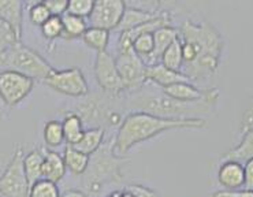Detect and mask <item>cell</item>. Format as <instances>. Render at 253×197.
<instances>
[{"mask_svg": "<svg viewBox=\"0 0 253 197\" xmlns=\"http://www.w3.org/2000/svg\"><path fill=\"white\" fill-rule=\"evenodd\" d=\"M179 32L182 42V73L192 82H204L219 70L224 51V39L211 22L186 19Z\"/></svg>", "mask_w": 253, "mask_h": 197, "instance_id": "cell-1", "label": "cell"}, {"mask_svg": "<svg viewBox=\"0 0 253 197\" xmlns=\"http://www.w3.org/2000/svg\"><path fill=\"white\" fill-rule=\"evenodd\" d=\"M218 88L206 89V95L196 102H179L171 99L156 85L147 82L141 89L133 93H124L121 100L125 102V107L133 111H141L160 117V118H201V114H211L218 107Z\"/></svg>", "mask_w": 253, "mask_h": 197, "instance_id": "cell-2", "label": "cell"}, {"mask_svg": "<svg viewBox=\"0 0 253 197\" xmlns=\"http://www.w3.org/2000/svg\"><path fill=\"white\" fill-rule=\"evenodd\" d=\"M204 118H160L141 111H131L125 115L122 123L112 138V151L118 156H126L131 148L142 144L162 133L177 129H206Z\"/></svg>", "mask_w": 253, "mask_h": 197, "instance_id": "cell-3", "label": "cell"}, {"mask_svg": "<svg viewBox=\"0 0 253 197\" xmlns=\"http://www.w3.org/2000/svg\"><path fill=\"white\" fill-rule=\"evenodd\" d=\"M129 161L126 156H118L112 151V140L104 143L90 155L89 166L83 174V186L86 196L99 195L108 184L124 179V166Z\"/></svg>", "mask_w": 253, "mask_h": 197, "instance_id": "cell-4", "label": "cell"}, {"mask_svg": "<svg viewBox=\"0 0 253 197\" xmlns=\"http://www.w3.org/2000/svg\"><path fill=\"white\" fill-rule=\"evenodd\" d=\"M3 67L8 69V70L22 73L32 79H42V81L53 70L52 66L49 65L37 51L25 45L21 41L18 42L17 45L10 51V54L7 55Z\"/></svg>", "mask_w": 253, "mask_h": 197, "instance_id": "cell-5", "label": "cell"}, {"mask_svg": "<svg viewBox=\"0 0 253 197\" xmlns=\"http://www.w3.org/2000/svg\"><path fill=\"white\" fill-rule=\"evenodd\" d=\"M24 148L15 145L6 170L0 177V192L3 197H29L30 185L24 168Z\"/></svg>", "mask_w": 253, "mask_h": 197, "instance_id": "cell-6", "label": "cell"}, {"mask_svg": "<svg viewBox=\"0 0 253 197\" xmlns=\"http://www.w3.org/2000/svg\"><path fill=\"white\" fill-rule=\"evenodd\" d=\"M121 97V96H119ZM117 96L111 95H86L83 97V100L77 104L76 113L81 119L84 120V125L88 123L90 127H103V125H108L110 117L112 113L118 111L112 106V102L117 100Z\"/></svg>", "mask_w": 253, "mask_h": 197, "instance_id": "cell-7", "label": "cell"}, {"mask_svg": "<svg viewBox=\"0 0 253 197\" xmlns=\"http://www.w3.org/2000/svg\"><path fill=\"white\" fill-rule=\"evenodd\" d=\"M44 82L55 92L70 97H85L89 95V85L86 77L80 67H70L65 70L53 69Z\"/></svg>", "mask_w": 253, "mask_h": 197, "instance_id": "cell-8", "label": "cell"}, {"mask_svg": "<svg viewBox=\"0 0 253 197\" xmlns=\"http://www.w3.org/2000/svg\"><path fill=\"white\" fill-rule=\"evenodd\" d=\"M93 73L100 89L107 95L119 97L126 92L124 81H122V78H121L118 73V69H117L115 56H112L108 51L96 54L93 63Z\"/></svg>", "mask_w": 253, "mask_h": 197, "instance_id": "cell-9", "label": "cell"}, {"mask_svg": "<svg viewBox=\"0 0 253 197\" xmlns=\"http://www.w3.org/2000/svg\"><path fill=\"white\" fill-rule=\"evenodd\" d=\"M35 88V79L15 70H0V97L7 107H15L24 102Z\"/></svg>", "mask_w": 253, "mask_h": 197, "instance_id": "cell-10", "label": "cell"}, {"mask_svg": "<svg viewBox=\"0 0 253 197\" xmlns=\"http://www.w3.org/2000/svg\"><path fill=\"white\" fill-rule=\"evenodd\" d=\"M117 69L124 81L125 93H133L147 84V65L134 51L122 52L115 56Z\"/></svg>", "mask_w": 253, "mask_h": 197, "instance_id": "cell-11", "label": "cell"}, {"mask_svg": "<svg viewBox=\"0 0 253 197\" xmlns=\"http://www.w3.org/2000/svg\"><path fill=\"white\" fill-rule=\"evenodd\" d=\"M127 4L124 0H97L94 1L92 14L89 15V24L92 28H100L108 32L118 28Z\"/></svg>", "mask_w": 253, "mask_h": 197, "instance_id": "cell-12", "label": "cell"}, {"mask_svg": "<svg viewBox=\"0 0 253 197\" xmlns=\"http://www.w3.org/2000/svg\"><path fill=\"white\" fill-rule=\"evenodd\" d=\"M171 25V17L169 12H160L159 15L149 22L137 26L134 29L127 30L121 33L118 37V54L122 52H127V51H133V41L138 36L141 35H147V33H155L156 30L163 28V26H170Z\"/></svg>", "mask_w": 253, "mask_h": 197, "instance_id": "cell-13", "label": "cell"}, {"mask_svg": "<svg viewBox=\"0 0 253 197\" xmlns=\"http://www.w3.org/2000/svg\"><path fill=\"white\" fill-rule=\"evenodd\" d=\"M219 185L223 191H240L245 185L244 164L236 160H226L220 164L218 171Z\"/></svg>", "mask_w": 253, "mask_h": 197, "instance_id": "cell-14", "label": "cell"}, {"mask_svg": "<svg viewBox=\"0 0 253 197\" xmlns=\"http://www.w3.org/2000/svg\"><path fill=\"white\" fill-rule=\"evenodd\" d=\"M147 81L151 84L156 85L159 88H166L178 82H190L189 78L182 72H175L167 69L162 63L148 66L147 67Z\"/></svg>", "mask_w": 253, "mask_h": 197, "instance_id": "cell-15", "label": "cell"}, {"mask_svg": "<svg viewBox=\"0 0 253 197\" xmlns=\"http://www.w3.org/2000/svg\"><path fill=\"white\" fill-rule=\"evenodd\" d=\"M153 39H155V49L153 54L148 58L144 63L148 66H153L160 63V58L167 48L170 47L172 42L179 39V32L177 28L174 26H163L158 29L153 33Z\"/></svg>", "mask_w": 253, "mask_h": 197, "instance_id": "cell-16", "label": "cell"}, {"mask_svg": "<svg viewBox=\"0 0 253 197\" xmlns=\"http://www.w3.org/2000/svg\"><path fill=\"white\" fill-rule=\"evenodd\" d=\"M0 19L10 25L21 40L24 24V3L18 0H0Z\"/></svg>", "mask_w": 253, "mask_h": 197, "instance_id": "cell-17", "label": "cell"}, {"mask_svg": "<svg viewBox=\"0 0 253 197\" xmlns=\"http://www.w3.org/2000/svg\"><path fill=\"white\" fill-rule=\"evenodd\" d=\"M44 151V166H42V178L52 181L55 184L60 182L66 175V164L63 155L59 152L42 147Z\"/></svg>", "mask_w": 253, "mask_h": 197, "instance_id": "cell-18", "label": "cell"}, {"mask_svg": "<svg viewBox=\"0 0 253 197\" xmlns=\"http://www.w3.org/2000/svg\"><path fill=\"white\" fill-rule=\"evenodd\" d=\"M160 12H153L149 11V10H142V8H138V7H126L125 10V14L121 22H119L118 28H117V32L119 35L124 33V32H127V30H131L140 26V25L145 24V22H149L155 19Z\"/></svg>", "mask_w": 253, "mask_h": 197, "instance_id": "cell-19", "label": "cell"}, {"mask_svg": "<svg viewBox=\"0 0 253 197\" xmlns=\"http://www.w3.org/2000/svg\"><path fill=\"white\" fill-rule=\"evenodd\" d=\"M104 138H106L104 127H89V129H85L81 140L73 147L85 155L90 156L104 144Z\"/></svg>", "mask_w": 253, "mask_h": 197, "instance_id": "cell-20", "label": "cell"}, {"mask_svg": "<svg viewBox=\"0 0 253 197\" xmlns=\"http://www.w3.org/2000/svg\"><path fill=\"white\" fill-rule=\"evenodd\" d=\"M162 90L167 96H170L171 99H175L179 102H196L206 95V90L197 88L192 82H178L162 88Z\"/></svg>", "mask_w": 253, "mask_h": 197, "instance_id": "cell-21", "label": "cell"}, {"mask_svg": "<svg viewBox=\"0 0 253 197\" xmlns=\"http://www.w3.org/2000/svg\"><path fill=\"white\" fill-rule=\"evenodd\" d=\"M42 166H44V151L42 148H35L24 156V168L26 178L32 186L39 179L42 178Z\"/></svg>", "mask_w": 253, "mask_h": 197, "instance_id": "cell-22", "label": "cell"}, {"mask_svg": "<svg viewBox=\"0 0 253 197\" xmlns=\"http://www.w3.org/2000/svg\"><path fill=\"white\" fill-rule=\"evenodd\" d=\"M90 156L85 155L83 152L76 150L70 144H66L63 151V160H65L66 168L74 175H83L89 166Z\"/></svg>", "mask_w": 253, "mask_h": 197, "instance_id": "cell-23", "label": "cell"}, {"mask_svg": "<svg viewBox=\"0 0 253 197\" xmlns=\"http://www.w3.org/2000/svg\"><path fill=\"white\" fill-rule=\"evenodd\" d=\"M224 160H236V161H249L253 159V130L244 131V136L240 144L234 147L233 150L226 152L222 155Z\"/></svg>", "mask_w": 253, "mask_h": 197, "instance_id": "cell-24", "label": "cell"}, {"mask_svg": "<svg viewBox=\"0 0 253 197\" xmlns=\"http://www.w3.org/2000/svg\"><path fill=\"white\" fill-rule=\"evenodd\" d=\"M63 131H65L66 143L70 145H76L85 131V125L84 120L77 115L76 113H67L63 119Z\"/></svg>", "mask_w": 253, "mask_h": 197, "instance_id": "cell-25", "label": "cell"}, {"mask_svg": "<svg viewBox=\"0 0 253 197\" xmlns=\"http://www.w3.org/2000/svg\"><path fill=\"white\" fill-rule=\"evenodd\" d=\"M81 39L89 48L94 49L96 52H104L107 51L108 42H110V32L106 29H100V28L89 26Z\"/></svg>", "mask_w": 253, "mask_h": 197, "instance_id": "cell-26", "label": "cell"}, {"mask_svg": "<svg viewBox=\"0 0 253 197\" xmlns=\"http://www.w3.org/2000/svg\"><path fill=\"white\" fill-rule=\"evenodd\" d=\"M42 137H44V143L47 145V148L52 150V148H58L60 145H63L66 143L63 123L56 119L48 120L44 125Z\"/></svg>", "mask_w": 253, "mask_h": 197, "instance_id": "cell-27", "label": "cell"}, {"mask_svg": "<svg viewBox=\"0 0 253 197\" xmlns=\"http://www.w3.org/2000/svg\"><path fill=\"white\" fill-rule=\"evenodd\" d=\"M63 21V39L66 40H73V39H78L83 37L84 33L88 29V22L85 18H80L76 15H71L69 12H66L62 17Z\"/></svg>", "mask_w": 253, "mask_h": 197, "instance_id": "cell-28", "label": "cell"}, {"mask_svg": "<svg viewBox=\"0 0 253 197\" xmlns=\"http://www.w3.org/2000/svg\"><path fill=\"white\" fill-rule=\"evenodd\" d=\"M19 41L21 40L18 39L11 26L0 19V67H3L7 55Z\"/></svg>", "mask_w": 253, "mask_h": 197, "instance_id": "cell-29", "label": "cell"}, {"mask_svg": "<svg viewBox=\"0 0 253 197\" xmlns=\"http://www.w3.org/2000/svg\"><path fill=\"white\" fill-rule=\"evenodd\" d=\"M160 63L166 66L167 69L175 70V72H182L183 59H182V42L181 39H178L171 44L170 47L166 49L162 58Z\"/></svg>", "mask_w": 253, "mask_h": 197, "instance_id": "cell-30", "label": "cell"}, {"mask_svg": "<svg viewBox=\"0 0 253 197\" xmlns=\"http://www.w3.org/2000/svg\"><path fill=\"white\" fill-rule=\"evenodd\" d=\"M29 197H60L58 184L45 178L39 179L30 186Z\"/></svg>", "mask_w": 253, "mask_h": 197, "instance_id": "cell-31", "label": "cell"}, {"mask_svg": "<svg viewBox=\"0 0 253 197\" xmlns=\"http://www.w3.org/2000/svg\"><path fill=\"white\" fill-rule=\"evenodd\" d=\"M155 49V39H153V33H147V35H141L135 39L133 41V51L138 55L144 62L153 54Z\"/></svg>", "mask_w": 253, "mask_h": 197, "instance_id": "cell-32", "label": "cell"}, {"mask_svg": "<svg viewBox=\"0 0 253 197\" xmlns=\"http://www.w3.org/2000/svg\"><path fill=\"white\" fill-rule=\"evenodd\" d=\"M40 29H42V36L49 41L59 39V37L63 36V21H62V17L52 15Z\"/></svg>", "mask_w": 253, "mask_h": 197, "instance_id": "cell-33", "label": "cell"}, {"mask_svg": "<svg viewBox=\"0 0 253 197\" xmlns=\"http://www.w3.org/2000/svg\"><path fill=\"white\" fill-rule=\"evenodd\" d=\"M51 17L52 15H51V12H49V10L47 8L44 1H37V3H33L29 7L30 22L36 25V26H40L42 28V25L45 24Z\"/></svg>", "mask_w": 253, "mask_h": 197, "instance_id": "cell-34", "label": "cell"}, {"mask_svg": "<svg viewBox=\"0 0 253 197\" xmlns=\"http://www.w3.org/2000/svg\"><path fill=\"white\" fill-rule=\"evenodd\" d=\"M94 7L93 0H69L67 12L80 18H89Z\"/></svg>", "mask_w": 253, "mask_h": 197, "instance_id": "cell-35", "label": "cell"}, {"mask_svg": "<svg viewBox=\"0 0 253 197\" xmlns=\"http://www.w3.org/2000/svg\"><path fill=\"white\" fill-rule=\"evenodd\" d=\"M125 191L129 192L131 197H160L156 191L144 185H138V184H131V185L126 186Z\"/></svg>", "mask_w": 253, "mask_h": 197, "instance_id": "cell-36", "label": "cell"}, {"mask_svg": "<svg viewBox=\"0 0 253 197\" xmlns=\"http://www.w3.org/2000/svg\"><path fill=\"white\" fill-rule=\"evenodd\" d=\"M45 6L55 17H63L69 8V0H45Z\"/></svg>", "mask_w": 253, "mask_h": 197, "instance_id": "cell-37", "label": "cell"}, {"mask_svg": "<svg viewBox=\"0 0 253 197\" xmlns=\"http://www.w3.org/2000/svg\"><path fill=\"white\" fill-rule=\"evenodd\" d=\"M241 130H253V95L251 96L248 106L241 115Z\"/></svg>", "mask_w": 253, "mask_h": 197, "instance_id": "cell-38", "label": "cell"}, {"mask_svg": "<svg viewBox=\"0 0 253 197\" xmlns=\"http://www.w3.org/2000/svg\"><path fill=\"white\" fill-rule=\"evenodd\" d=\"M211 197H253V191L240 189V191H219Z\"/></svg>", "mask_w": 253, "mask_h": 197, "instance_id": "cell-39", "label": "cell"}, {"mask_svg": "<svg viewBox=\"0 0 253 197\" xmlns=\"http://www.w3.org/2000/svg\"><path fill=\"white\" fill-rule=\"evenodd\" d=\"M244 171H245V185H244V189L253 191V159L244 164Z\"/></svg>", "mask_w": 253, "mask_h": 197, "instance_id": "cell-40", "label": "cell"}, {"mask_svg": "<svg viewBox=\"0 0 253 197\" xmlns=\"http://www.w3.org/2000/svg\"><path fill=\"white\" fill-rule=\"evenodd\" d=\"M60 197H88L85 195V192L80 191V189H69V191L63 192Z\"/></svg>", "mask_w": 253, "mask_h": 197, "instance_id": "cell-41", "label": "cell"}, {"mask_svg": "<svg viewBox=\"0 0 253 197\" xmlns=\"http://www.w3.org/2000/svg\"><path fill=\"white\" fill-rule=\"evenodd\" d=\"M8 108L6 106V103L3 102V99L0 97V119H4L7 117V113H8Z\"/></svg>", "mask_w": 253, "mask_h": 197, "instance_id": "cell-42", "label": "cell"}, {"mask_svg": "<svg viewBox=\"0 0 253 197\" xmlns=\"http://www.w3.org/2000/svg\"><path fill=\"white\" fill-rule=\"evenodd\" d=\"M107 197H131V196H130L129 192H126L125 189H122V191L112 192L111 195H108Z\"/></svg>", "mask_w": 253, "mask_h": 197, "instance_id": "cell-43", "label": "cell"}, {"mask_svg": "<svg viewBox=\"0 0 253 197\" xmlns=\"http://www.w3.org/2000/svg\"><path fill=\"white\" fill-rule=\"evenodd\" d=\"M0 197H3V195H1V192H0Z\"/></svg>", "mask_w": 253, "mask_h": 197, "instance_id": "cell-44", "label": "cell"}]
</instances>
